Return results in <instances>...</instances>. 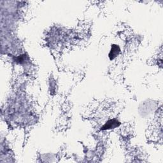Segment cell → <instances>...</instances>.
Listing matches in <instances>:
<instances>
[{
  "instance_id": "1",
  "label": "cell",
  "mask_w": 163,
  "mask_h": 163,
  "mask_svg": "<svg viewBox=\"0 0 163 163\" xmlns=\"http://www.w3.org/2000/svg\"><path fill=\"white\" fill-rule=\"evenodd\" d=\"M120 125V123L118 120H115V119H112V120H110L109 121H108V122H106L105 126L103 127L102 129H112V128H117Z\"/></svg>"
}]
</instances>
